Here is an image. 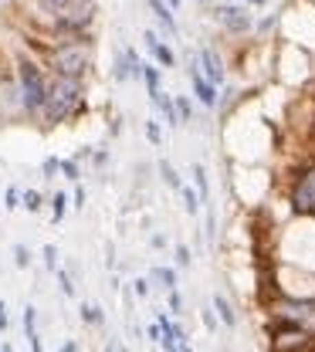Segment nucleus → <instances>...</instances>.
<instances>
[{
    "instance_id": "f257e3e1",
    "label": "nucleus",
    "mask_w": 315,
    "mask_h": 352,
    "mask_svg": "<svg viewBox=\"0 0 315 352\" xmlns=\"http://www.w3.org/2000/svg\"><path fill=\"white\" fill-rule=\"evenodd\" d=\"M78 112H85V78L51 75V78H47L45 105H41L38 119H41L45 126H61V122L75 119Z\"/></svg>"
},
{
    "instance_id": "f03ea898",
    "label": "nucleus",
    "mask_w": 315,
    "mask_h": 352,
    "mask_svg": "<svg viewBox=\"0 0 315 352\" xmlns=\"http://www.w3.org/2000/svg\"><path fill=\"white\" fill-rule=\"evenodd\" d=\"M47 65L54 75L85 78L89 68L95 65V44L89 34H61L47 47Z\"/></svg>"
},
{
    "instance_id": "7ed1b4c3",
    "label": "nucleus",
    "mask_w": 315,
    "mask_h": 352,
    "mask_svg": "<svg viewBox=\"0 0 315 352\" xmlns=\"http://www.w3.org/2000/svg\"><path fill=\"white\" fill-rule=\"evenodd\" d=\"M14 78H17V85H21L24 105H28V116L38 119V112H41L45 95H47V78H45V72H41V65L31 61V58H17V65H14Z\"/></svg>"
},
{
    "instance_id": "20e7f679",
    "label": "nucleus",
    "mask_w": 315,
    "mask_h": 352,
    "mask_svg": "<svg viewBox=\"0 0 315 352\" xmlns=\"http://www.w3.org/2000/svg\"><path fill=\"white\" fill-rule=\"evenodd\" d=\"M271 352H309L315 349V332L309 325H292V322H278L268 329Z\"/></svg>"
},
{
    "instance_id": "39448f33",
    "label": "nucleus",
    "mask_w": 315,
    "mask_h": 352,
    "mask_svg": "<svg viewBox=\"0 0 315 352\" xmlns=\"http://www.w3.org/2000/svg\"><path fill=\"white\" fill-rule=\"evenodd\" d=\"M288 204H292V210L302 214V217H312L315 214V163H309L305 170H298V176L292 179Z\"/></svg>"
},
{
    "instance_id": "423d86ee",
    "label": "nucleus",
    "mask_w": 315,
    "mask_h": 352,
    "mask_svg": "<svg viewBox=\"0 0 315 352\" xmlns=\"http://www.w3.org/2000/svg\"><path fill=\"white\" fill-rule=\"evenodd\" d=\"M271 318L278 322H292V325H309L315 315V298H288V295H278L268 305Z\"/></svg>"
},
{
    "instance_id": "0eeeda50",
    "label": "nucleus",
    "mask_w": 315,
    "mask_h": 352,
    "mask_svg": "<svg viewBox=\"0 0 315 352\" xmlns=\"http://www.w3.org/2000/svg\"><path fill=\"white\" fill-rule=\"evenodd\" d=\"M214 17L227 34H251L254 31V14L248 3H221L214 10Z\"/></svg>"
},
{
    "instance_id": "6e6552de",
    "label": "nucleus",
    "mask_w": 315,
    "mask_h": 352,
    "mask_svg": "<svg viewBox=\"0 0 315 352\" xmlns=\"http://www.w3.org/2000/svg\"><path fill=\"white\" fill-rule=\"evenodd\" d=\"M190 88H193V95H197V102H200L204 109H217V105H221L217 85L200 72V61H193V65H190Z\"/></svg>"
},
{
    "instance_id": "1a4fd4ad",
    "label": "nucleus",
    "mask_w": 315,
    "mask_h": 352,
    "mask_svg": "<svg viewBox=\"0 0 315 352\" xmlns=\"http://www.w3.org/2000/svg\"><path fill=\"white\" fill-rule=\"evenodd\" d=\"M197 61H200V72H204L217 88L227 82V65L214 47H200V51H197Z\"/></svg>"
},
{
    "instance_id": "9d476101",
    "label": "nucleus",
    "mask_w": 315,
    "mask_h": 352,
    "mask_svg": "<svg viewBox=\"0 0 315 352\" xmlns=\"http://www.w3.org/2000/svg\"><path fill=\"white\" fill-rule=\"evenodd\" d=\"M142 41L149 47V54H153V61L160 65V68H177V54H173V47L166 41H160V34L156 31H146L142 34Z\"/></svg>"
},
{
    "instance_id": "9b49d317",
    "label": "nucleus",
    "mask_w": 315,
    "mask_h": 352,
    "mask_svg": "<svg viewBox=\"0 0 315 352\" xmlns=\"http://www.w3.org/2000/svg\"><path fill=\"white\" fill-rule=\"evenodd\" d=\"M142 82H146V91H149V102L156 105L160 102V82H163V68L156 61H142Z\"/></svg>"
},
{
    "instance_id": "f8f14e48",
    "label": "nucleus",
    "mask_w": 315,
    "mask_h": 352,
    "mask_svg": "<svg viewBox=\"0 0 315 352\" xmlns=\"http://www.w3.org/2000/svg\"><path fill=\"white\" fill-rule=\"evenodd\" d=\"M149 10H153V17L163 24V31H166L170 38H177V34H180V28H177V17H173V7H170V3H163V0H149Z\"/></svg>"
},
{
    "instance_id": "ddd939ff",
    "label": "nucleus",
    "mask_w": 315,
    "mask_h": 352,
    "mask_svg": "<svg viewBox=\"0 0 315 352\" xmlns=\"http://www.w3.org/2000/svg\"><path fill=\"white\" fill-rule=\"evenodd\" d=\"M214 311H217V318L224 322L227 329H237V311H234V305L227 302L221 292H214Z\"/></svg>"
},
{
    "instance_id": "4468645a",
    "label": "nucleus",
    "mask_w": 315,
    "mask_h": 352,
    "mask_svg": "<svg viewBox=\"0 0 315 352\" xmlns=\"http://www.w3.org/2000/svg\"><path fill=\"white\" fill-rule=\"evenodd\" d=\"M180 197H183V210H186L190 217H197V214H200V207H204V197L197 193V186H183Z\"/></svg>"
},
{
    "instance_id": "2eb2a0df",
    "label": "nucleus",
    "mask_w": 315,
    "mask_h": 352,
    "mask_svg": "<svg viewBox=\"0 0 315 352\" xmlns=\"http://www.w3.org/2000/svg\"><path fill=\"white\" fill-rule=\"evenodd\" d=\"M193 186H197V193L204 197V204H210V183H207V170H204L200 163H193Z\"/></svg>"
},
{
    "instance_id": "dca6fc26",
    "label": "nucleus",
    "mask_w": 315,
    "mask_h": 352,
    "mask_svg": "<svg viewBox=\"0 0 315 352\" xmlns=\"http://www.w3.org/2000/svg\"><path fill=\"white\" fill-rule=\"evenodd\" d=\"M21 207H24L28 214H38V210L45 207V197H41L38 190H24V193H21Z\"/></svg>"
},
{
    "instance_id": "f3484780",
    "label": "nucleus",
    "mask_w": 315,
    "mask_h": 352,
    "mask_svg": "<svg viewBox=\"0 0 315 352\" xmlns=\"http://www.w3.org/2000/svg\"><path fill=\"white\" fill-rule=\"evenodd\" d=\"M160 173H163V183H166L170 190H177V193H180V190H183V179H180V173L173 170V163H166V160H163V163H160Z\"/></svg>"
},
{
    "instance_id": "a211bd4d",
    "label": "nucleus",
    "mask_w": 315,
    "mask_h": 352,
    "mask_svg": "<svg viewBox=\"0 0 315 352\" xmlns=\"http://www.w3.org/2000/svg\"><path fill=\"white\" fill-rule=\"evenodd\" d=\"M65 207H68V193H54V200H51V220L54 223L65 220Z\"/></svg>"
},
{
    "instance_id": "6ab92c4d",
    "label": "nucleus",
    "mask_w": 315,
    "mask_h": 352,
    "mask_svg": "<svg viewBox=\"0 0 315 352\" xmlns=\"http://www.w3.org/2000/svg\"><path fill=\"white\" fill-rule=\"evenodd\" d=\"M21 193H24V190H17V186H7V193H3V210H7V214L21 210Z\"/></svg>"
},
{
    "instance_id": "aec40b11",
    "label": "nucleus",
    "mask_w": 315,
    "mask_h": 352,
    "mask_svg": "<svg viewBox=\"0 0 315 352\" xmlns=\"http://www.w3.org/2000/svg\"><path fill=\"white\" fill-rule=\"evenodd\" d=\"M153 278H156V281H163V288H166V292H173V288H177V271H173V267H156V271H153Z\"/></svg>"
},
{
    "instance_id": "412c9836",
    "label": "nucleus",
    "mask_w": 315,
    "mask_h": 352,
    "mask_svg": "<svg viewBox=\"0 0 315 352\" xmlns=\"http://www.w3.org/2000/svg\"><path fill=\"white\" fill-rule=\"evenodd\" d=\"M78 311H82V322H89V325H102L105 322V315H102L98 305H82Z\"/></svg>"
},
{
    "instance_id": "4be33fe9",
    "label": "nucleus",
    "mask_w": 315,
    "mask_h": 352,
    "mask_svg": "<svg viewBox=\"0 0 315 352\" xmlns=\"http://www.w3.org/2000/svg\"><path fill=\"white\" fill-rule=\"evenodd\" d=\"M58 285H61V295L65 298H75V281H72V274L65 267H58Z\"/></svg>"
},
{
    "instance_id": "5701e85b",
    "label": "nucleus",
    "mask_w": 315,
    "mask_h": 352,
    "mask_svg": "<svg viewBox=\"0 0 315 352\" xmlns=\"http://www.w3.org/2000/svg\"><path fill=\"white\" fill-rule=\"evenodd\" d=\"M61 173L68 183H78L82 179V170H78V160H61Z\"/></svg>"
},
{
    "instance_id": "b1692460",
    "label": "nucleus",
    "mask_w": 315,
    "mask_h": 352,
    "mask_svg": "<svg viewBox=\"0 0 315 352\" xmlns=\"http://www.w3.org/2000/svg\"><path fill=\"white\" fill-rule=\"evenodd\" d=\"M38 332V308L34 305H24V336Z\"/></svg>"
},
{
    "instance_id": "393cba45",
    "label": "nucleus",
    "mask_w": 315,
    "mask_h": 352,
    "mask_svg": "<svg viewBox=\"0 0 315 352\" xmlns=\"http://www.w3.org/2000/svg\"><path fill=\"white\" fill-rule=\"evenodd\" d=\"M41 173H45V179H54V173H61V160L58 156H47L45 163H41Z\"/></svg>"
},
{
    "instance_id": "a878e982",
    "label": "nucleus",
    "mask_w": 315,
    "mask_h": 352,
    "mask_svg": "<svg viewBox=\"0 0 315 352\" xmlns=\"http://www.w3.org/2000/svg\"><path fill=\"white\" fill-rule=\"evenodd\" d=\"M146 139H149L153 146H163V132H160V122H156V119L146 122Z\"/></svg>"
},
{
    "instance_id": "bb28decb",
    "label": "nucleus",
    "mask_w": 315,
    "mask_h": 352,
    "mask_svg": "<svg viewBox=\"0 0 315 352\" xmlns=\"http://www.w3.org/2000/svg\"><path fill=\"white\" fill-rule=\"evenodd\" d=\"M177 109H180V122H190V119H193V105H190L186 95H177Z\"/></svg>"
},
{
    "instance_id": "cd10ccee",
    "label": "nucleus",
    "mask_w": 315,
    "mask_h": 352,
    "mask_svg": "<svg viewBox=\"0 0 315 352\" xmlns=\"http://www.w3.org/2000/svg\"><path fill=\"white\" fill-rule=\"evenodd\" d=\"M14 264H17V267H28V264H31V254H28L24 244H14Z\"/></svg>"
},
{
    "instance_id": "c85d7f7f",
    "label": "nucleus",
    "mask_w": 315,
    "mask_h": 352,
    "mask_svg": "<svg viewBox=\"0 0 315 352\" xmlns=\"http://www.w3.org/2000/svg\"><path fill=\"white\" fill-rule=\"evenodd\" d=\"M45 264L47 271H58V248L54 244H45Z\"/></svg>"
},
{
    "instance_id": "c756f323",
    "label": "nucleus",
    "mask_w": 315,
    "mask_h": 352,
    "mask_svg": "<svg viewBox=\"0 0 315 352\" xmlns=\"http://www.w3.org/2000/svg\"><path fill=\"white\" fill-rule=\"evenodd\" d=\"M190 261H193V258H190V248H186V244H177V264H180V267H190Z\"/></svg>"
},
{
    "instance_id": "7c9ffc66",
    "label": "nucleus",
    "mask_w": 315,
    "mask_h": 352,
    "mask_svg": "<svg viewBox=\"0 0 315 352\" xmlns=\"http://www.w3.org/2000/svg\"><path fill=\"white\" fill-rule=\"evenodd\" d=\"M133 292L139 295V298H149V281H146V278H135V281H133Z\"/></svg>"
},
{
    "instance_id": "2f4dec72",
    "label": "nucleus",
    "mask_w": 315,
    "mask_h": 352,
    "mask_svg": "<svg viewBox=\"0 0 315 352\" xmlns=\"http://www.w3.org/2000/svg\"><path fill=\"white\" fill-rule=\"evenodd\" d=\"M146 339H149V342H163V329H160V322H153V325L146 329Z\"/></svg>"
},
{
    "instance_id": "473e14b6",
    "label": "nucleus",
    "mask_w": 315,
    "mask_h": 352,
    "mask_svg": "<svg viewBox=\"0 0 315 352\" xmlns=\"http://www.w3.org/2000/svg\"><path fill=\"white\" fill-rule=\"evenodd\" d=\"M170 311H173V315H180L183 311V298H180V292H177V288L170 292Z\"/></svg>"
},
{
    "instance_id": "72a5a7b5",
    "label": "nucleus",
    "mask_w": 315,
    "mask_h": 352,
    "mask_svg": "<svg viewBox=\"0 0 315 352\" xmlns=\"http://www.w3.org/2000/svg\"><path fill=\"white\" fill-rule=\"evenodd\" d=\"M217 322H221V318H217L214 311H204V325H207L210 332H217Z\"/></svg>"
},
{
    "instance_id": "f704fd0d",
    "label": "nucleus",
    "mask_w": 315,
    "mask_h": 352,
    "mask_svg": "<svg viewBox=\"0 0 315 352\" xmlns=\"http://www.w3.org/2000/svg\"><path fill=\"white\" fill-rule=\"evenodd\" d=\"M28 342H31V349L34 352H45L41 349V336H38V332H31V336H28Z\"/></svg>"
},
{
    "instance_id": "c9c22d12",
    "label": "nucleus",
    "mask_w": 315,
    "mask_h": 352,
    "mask_svg": "<svg viewBox=\"0 0 315 352\" xmlns=\"http://www.w3.org/2000/svg\"><path fill=\"white\" fill-rule=\"evenodd\" d=\"M75 207H78V210H82V207H85V190H82V186H78V190H75Z\"/></svg>"
},
{
    "instance_id": "e433bc0d",
    "label": "nucleus",
    "mask_w": 315,
    "mask_h": 352,
    "mask_svg": "<svg viewBox=\"0 0 315 352\" xmlns=\"http://www.w3.org/2000/svg\"><path fill=\"white\" fill-rule=\"evenodd\" d=\"M3 329H7V305L0 302V332H3Z\"/></svg>"
},
{
    "instance_id": "4c0bfd02",
    "label": "nucleus",
    "mask_w": 315,
    "mask_h": 352,
    "mask_svg": "<svg viewBox=\"0 0 315 352\" xmlns=\"http://www.w3.org/2000/svg\"><path fill=\"white\" fill-rule=\"evenodd\" d=\"M153 248H166V237L163 234H153Z\"/></svg>"
},
{
    "instance_id": "58836bf2",
    "label": "nucleus",
    "mask_w": 315,
    "mask_h": 352,
    "mask_svg": "<svg viewBox=\"0 0 315 352\" xmlns=\"http://www.w3.org/2000/svg\"><path fill=\"white\" fill-rule=\"evenodd\" d=\"M58 352H78V346H75V342H65V346H61Z\"/></svg>"
},
{
    "instance_id": "ea45409f",
    "label": "nucleus",
    "mask_w": 315,
    "mask_h": 352,
    "mask_svg": "<svg viewBox=\"0 0 315 352\" xmlns=\"http://www.w3.org/2000/svg\"><path fill=\"white\" fill-rule=\"evenodd\" d=\"M244 3H248V7H265L268 0H244Z\"/></svg>"
},
{
    "instance_id": "a19ab883",
    "label": "nucleus",
    "mask_w": 315,
    "mask_h": 352,
    "mask_svg": "<svg viewBox=\"0 0 315 352\" xmlns=\"http://www.w3.org/2000/svg\"><path fill=\"white\" fill-rule=\"evenodd\" d=\"M105 352H122V349H119L116 342H109V346H105Z\"/></svg>"
},
{
    "instance_id": "79ce46f5",
    "label": "nucleus",
    "mask_w": 315,
    "mask_h": 352,
    "mask_svg": "<svg viewBox=\"0 0 315 352\" xmlns=\"http://www.w3.org/2000/svg\"><path fill=\"white\" fill-rule=\"evenodd\" d=\"M180 352H193V346H190V342H180Z\"/></svg>"
},
{
    "instance_id": "37998d69",
    "label": "nucleus",
    "mask_w": 315,
    "mask_h": 352,
    "mask_svg": "<svg viewBox=\"0 0 315 352\" xmlns=\"http://www.w3.org/2000/svg\"><path fill=\"white\" fill-rule=\"evenodd\" d=\"M0 352H14V346H10V342H3V346H0Z\"/></svg>"
},
{
    "instance_id": "c03bdc74",
    "label": "nucleus",
    "mask_w": 315,
    "mask_h": 352,
    "mask_svg": "<svg viewBox=\"0 0 315 352\" xmlns=\"http://www.w3.org/2000/svg\"><path fill=\"white\" fill-rule=\"evenodd\" d=\"M170 7H173V10H177V7H180V0H170Z\"/></svg>"
},
{
    "instance_id": "a18cd8bd",
    "label": "nucleus",
    "mask_w": 315,
    "mask_h": 352,
    "mask_svg": "<svg viewBox=\"0 0 315 352\" xmlns=\"http://www.w3.org/2000/svg\"><path fill=\"white\" fill-rule=\"evenodd\" d=\"M197 3H210V0H197Z\"/></svg>"
}]
</instances>
